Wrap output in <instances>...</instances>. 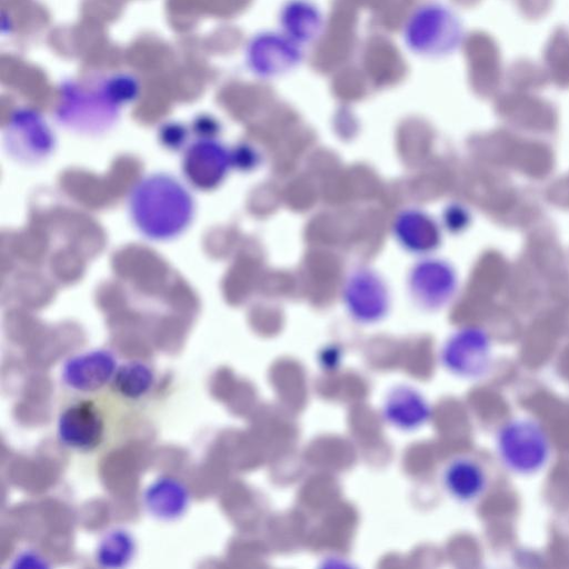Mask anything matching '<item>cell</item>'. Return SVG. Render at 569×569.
<instances>
[{
    "mask_svg": "<svg viewBox=\"0 0 569 569\" xmlns=\"http://www.w3.org/2000/svg\"><path fill=\"white\" fill-rule=\"evenodd\" d=\"M132 553V541L123 531H112L101 541L97 558L102 566L123 565Z\"/></svg>",
    "mask_w": 569,
    "mask_h": 569,
    "instance_id": "12",
    "label": "cell"
},
{
    "mask_svg": "<svg viewBox=\"0 0 569 569\" xmlns=\"http://www.w3.org/2000/svg\"><path fill=\"white\" fill-rule=\"evenodd\" d=\"M128 403L112 391L78 395L67 401L57 420V437L80 455L102 452L118 436Z\"/></svg>",
    "mask_w": 569,
    "mask_h": 569,
    "instance_id": "2",
    "label": "cell"
},
{
    "mask_svg": "<svg viewBox=\"0 0 569 569\" xmlns=\"http://www.w3.org/2000/svg\"><path fill=\"white\" fill-rule=\"evenodd\" d=\"M129 212L144 237L168 241L189 227L194 203L189 190L176 178L153 173L142 178L131 190Z\"/></svg>",
    "mask_w": 569,
    "mask_h": 569,
    "instance_id": "1",
    "label": "cell"
},
{
    "mask_svg": "<svg viewBox=\"0 0 569 569\" xmlns=\"http://www.w3.org/2000/svg\"><path fill=\"white\" fill-rule=\"evenodd\" d=\"M148 508L158 517L170 519L179 516L187 502L184 488L170 479L156 481L147 491Z\"/></svg>",
    "mask_w": 569,
    "mask_h": 569,
    "instance_id": "11",
    "label": "cell"
},
{
    "mask_svg": "<svg viewBox=\"0 0 569 569\" xmlns=\"http://www.w3.org/2000/svg\"><path fill=\"white\" fill-rule=\"evenodd\" d=\"M117 369L110 351L92 350L70 358L63 366L62 379L79 395L96 393L111 383Z\"/></svg>",
    "mask_w": 569,
    "mask_h": 569,
    "instance_id": "5",
    "label": "cell"
},
{
    "mask_svg": "<svg viewBox=\"0 0 569 569\" xmlns=\"http://www.w3.org/2000/svg\"><path fill=\"white\" fill-rule=\"evenodd\" d=\"M381 415L385 421L405 432L423 427L431 418V406L426 397L409 385L393 386L382 401Z\"/></svg>",
    "mask_w": 569,
    "mask_h": 569,
    "instance_id": "6",
    "label": "cell"
},
{
    "mask_svg": "<svg viewBox=\"0 0 569 569\" xmlns=\"http://www.w3.org/2000/svg\"><path fill=\"white\" fill-rule=\"evenodd\" d=\"M11 128L7 137L9 152L19 160L37 162L51 152L53 139L47 127L31 122L30 128Z\"/></svg>",
    "mask_w": 569,
    "mask_h": 569,
    "instance_id": "9",
    "label": "cell"
},
{
    "mask_svg": "<svg viewBox=\"0 0 569 569\" xmlns=\"http://www.w3.org/2000/svg\"><path fill=\"white\" fill-rule=\"evenodd\" d=\"M440 362L448 372L458 378H482L492 365L489 341L477 331L456 335L442 347Z\"/></svg>",
    "mask_w": 569,
    "mask_h": 569,
    "instance_id": "4",
    "label": "cell"
},
{
    "mask_svg": "<svg viewBox=\"0 0 569 569\" xmlns=\"http://www.w3.org/2000/svg\"><path fill=\"white\" fill-rule=\"evenodd\" d=\"M550 440L543 428L528 418L511 419L497 435V452L510 471L528 476L548 463Z\"/></svg>",
    "mask_w": 569,
    "mask_h": 569,
    "instance_id": "3",
    "label": "cell"
},
{
    "mask_svg": "<svg viewBox=\"0 0 569 569\" xmlns=\"http://www.w3.org/2000/svg\"><path fill=\"white\" fill-rule=\"evenodd\" d=\"M154 383L151 368L141 361H129L118 367L111 381V391L127 403L143 398Z\"/></svg>",
    "mask_w": 569,
    "mask_h": 569,
    "instance_id": "10",
    "label": "cell"
},
{
    "mask_svg": "<svg viewBox=\"0 0 569 569\" xmlns=\"http://www.w3.org/2000/svg\"><path fill=\"white\" fill-rule=\"evenodd\" d=\"M227 170V154L217 142H193L184 154L183 171L189 181L200 189H210L220 182Z\"/></svg>",
    "mask_w": 569,
    "mask_h": 569,
    "instance_id": "8",
    "label": "cell"
},
{
    "mask_svg": "<svg viewBox=\"0 0 569 569\" xmlns=\"http://www.w3.org/2000/svg\"><path fill=\"white\" fill-rule=\"evenodd\" d=\"M440 479L448 496L461 503L479 499L488 485V476L482 465L468 456H458L448 461Z\"/></svg>",
    "mask_w": 569,
    "mask_h": 569,
    "instance_id": "7",
    "label": "cell"
}]
</instances>
